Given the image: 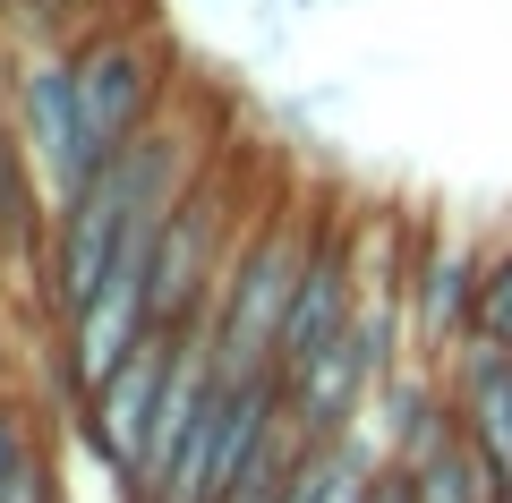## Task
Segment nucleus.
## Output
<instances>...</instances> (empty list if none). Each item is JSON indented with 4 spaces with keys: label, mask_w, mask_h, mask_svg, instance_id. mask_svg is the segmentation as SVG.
Returning <instances> with one entry per match:
<instances>
[{
    "label": "nucleus",
    "mask_w": 512,
    "mask_h": 503,
    "mask_svg": "<svg viewBox=\"0 0 512 503\" xmlns=\"http://www.w3.org/2000/svg\"><path fill=\"white\" fill-rule=\"evenodd\" d=\"M453 384V418L470 435L478 469L495 478V495L512 503V350H487V342H461V359L444 367Z\"/></svg>",
    "instance_id": "obj_9"
},
{
    "label": "nucleus",
    "mask_w": 512,
    "mask_h": 503,
    "mask_svg": "<svg viewBox=\"0 0 512 503\" xmlns=\"http://www.w3.org/2000/svg\"><path fill=\"white\" fill-rule=\"evenodd\" d=\"M18 128H26V154H35V171H43L52 214H60V205H77L103 162L86 154V120H77L69 52H35V60L18 69Z\"/></svg>",
    "instance_id": "obj_7"
},
{
    "label": "nucleus",
    "mask_w": 512,
    "mask_h": 503,
    "mask_svg": "<svg viewBox=\"0 0 512 503\" xmlns=\"http://www.w3.org/2000/svg\"><path fill=\"white\" fill-rule=\"evenodd\" d=\"M376 503H410V478H402V469H384V486H376Z\"/></svg>",
    "instance_id": "obj_14"
},
{
    "label": "nucleus",
    "mask_w": 512,
    "mask_h": 503,
    "mask_svg": "<svg viewBox=\"0 0 512 503\" xmlns=\"http://www.w3.org/2000/svg\"><path fill=\"white\" fill-rule=\"evenodd\" d=\"M0 239H9V231H0Z\"/></svg>",
    "instance_id": "obj_17"
},
{
    "label": "nucleus",
    "mask_w": 512,
    "mask_h": 503,
    "mask_svg": "<svg viewBox=\"0 0 512 503\" xmlns=\"http://www.w3.org/2000/svg\"><path fill=\"white\" fill-rule=\"evenodd\" d=\"M470 342L512 350V248H495L487 273H478V324H470Z\"/></svg>",
    "instance_id": "obj_11"
},
{
    "label": "nucleus",
    "mask_w": 512,
    "mask_h": 503,
    "mask_svg": "<svg viewBox=\"0 0 512 503\" xmlns=\"http://www.w3.org/2000/svg\"><path fill=\"white\" fill-rule=\"evenodd\" d=\"M171 367H180V333H146L94 393H77V435H86V452L120 478V495L146 478V444H154V418H163Z\"/></svg>",
    "instance_id": "obj_5"
},
{
    "label": "nucleus",
    "mask_w": 512,
    "mask_h": 503,
    "mask_svg": "<svg viewBox=\"0 0 512 503\" xmlns=\"http://www.w3.org/2000/svg\"><path fill=\"white\" fill-rule=\"evenodd\" d=\"M239 239L248 231H239V214H231V162L214 154L205 180L180 197V214L163 222V248H154V324H163V333L205 324V307H214Z\"/></svg>",
    "instance_id": "obj_4"
},
{
    "label": "nucleus",
    "mask_w": 512,
    "mask_h": 503,
    "mask_svg": "<svg viewBox=\"0 0 512 503\" xmlns=\"http://www.w3.org/2000/svg\"><path fill=\"white\" fill-rule=\"evenodd\" d=\"M35 427H26V410H18V401H9V393H0V486H9V478H18V469L26 461H35Z\"/></svg>",
    "instance_id": "obj_12"
},
{
    "label": "nucleus",
    "mask_w": 512,
    "mask_h": 503,
    "mask_svg": "<svg viewBox=\"0 0 512 503\" xmlns=\"http://www.w3.org/2000/svg\"><path fill=\"white\" fill-rule=\"evenodd\" d=\"M0 9H9V0H0Z\"/></svg>",
    "instance_id": "obj_16"
},
{
    "label": "nucleus",
    "mask_w": 512,
    "mask_h": 503,
    "mask_svg": "<svg viewBox=\"0 0 512 503\" xmlns=\"http://www.w3.org/2000/svg\"><path fill=\"white\" fill-rule=\"evenodd\" d=\"M35 9H60V0H35Z\"/></svg>",
    "instance_id": "obj_15"
},
{
    "label": "nucleus",
    "mask_w": 512,
    "mask_h": 503,
    "mask_svg": "<svg viewBox=\"0 0 512 503\" xmlns=\"http://www.w3.org/2000/svg\"><path fill=\"white\" fill-rule=\"evenodd\" d=\"M163 77H171V43L137 9H120V18L86 26L69 43V86H77V120H86L94 162H111L120 145H137L163 120Z\"/></svg>",
    "instance_id": "obj_3"
},
{
    "label": "nucleus",
    "mask_w": 512,
    "mask_h": 503,
    "mask_svg": "<svg viewBox=\"0 0 512 503\" xmlns=\"http://www.w3.org/2000/svg\"><path fill=\"white\" fill-rule=\"evenodd\" d=\"M359 307H367V282H359V256H350L342 222H316V256H308V282H299V299H291V324H282L274 376H282V384L308 376V367L342 342L350 324H359Z\"/></svg>",
    "instance_id": "obj_8"
},
{
    "label": "nucleus",
    "mask_w": 512,
    "mask_h": 503,
    "mask_svg": "<svg viewBox=\"0 0 512 503\" xmlns=\"http://www.w3.org/2000/svg\"><path fill=\"white\" fill-rule=\"evenodd\" d=\"M35 180H43V171H35V154H26V128L0 111V231H9V239H26L43 222L35 214Z\"/></svg>",
    "instance_id": "obj_10"
},
{
    "label": "nucleus",
    "mask_w": 512,
    "mask_h": 503,
    "mask_svg": "<svg viewBox=\"0 0 512 503\" xmlns=\"http://www.w3.org/2000/svg\"><path fill=\"white\" fill-rule=\"evenodd\" d=\"M478 273H487V256L461 231H436L402 265V324H410L419 367H453L461 359V342H470V324H478Z\"/></svg>",
    "instance_id": "obj_6"
},
{
    "label": "nucleus",
    "mask_w": 512,
    "mask_h": 503,
    "mask_svg": "<svg viewBox=\"0 0 512 503\" xmlns=\"http://www.w3.org/2000/svg\"><path fill=\"white\" fill-rule=\"evenodd\" d=\"M0 503H69V495H60V469H52V461L35 452V461H26L18 478L0 486Z\"/></svg>",
    "instance_id": "obj_13"
},
{
    "label": "nucleus",
    "mask_w": 512,
    "mask_h": 503,
    "mask_svg": "<svg viewBox=\"0 0 512 503\" xmlns=\"http://www.w3.org/2000/svg\"><path fill=\"white\" fill-rule=\"evenodd\" d=\"M205 162H214V145H205L188 120L163 111L137 145H120V154L94 171L86 197L60 205V214H52V273H43V307H52V324L86 316V299L111 282V265H120V248L137 239V222L171 214V205L205 180Z\"/></svg>",
    "instance_id": "obj_1"
},
{
    "label": "nucleus",
    "mask_w": 512,
    "mask_h": 503,
    "mask_svg": "<svg viewBox=\"0 0 512 503\" xmlns=\"http://www.w3.org/2000/svg\"><path fill=\"white\" fill-rule=\"evenodd\" d=\"M308 256H316V231L299 214H274V222H256V231L239 239L231 273H222L214 307H205V342H214L222 384L274 376L291 299H299V282H308Z\"/></svg>",
    "instance_id": "obj_2"
}]
</instances>
